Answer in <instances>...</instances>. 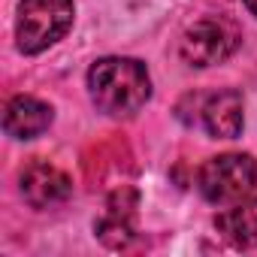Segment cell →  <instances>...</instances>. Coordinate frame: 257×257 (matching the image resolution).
Here are the masks:
<instances>
[{"mask_svg":"<svg viewBox=\"0 0 257 257\" xmlns=\"http://www.w3.org/2000/svg\"><path fill=\"white\" fill-rule=\"evenodd\" d=\"M88 91L100 112L112 118H127L149 103L152 76L137 58H100L88 70Z\"/></svg>","mask_w":257,"mask_h":257,"instance_id":"1","label":"cell"},{"mask_svg":"<svg viewBox=\"0 0 257 257\" xmlns=\"http://www.w3.org/2000/svg\"><path fill=\"white\" fill-rule=\"evenodd\" d=\"M73 28V0H22L16 40L25 55H40Z\"/></svg>","mask_w":257,"mask_h":257,"instance_id":"2","label":"cell"},{"mask_svg":"<svg viewBox=\"0 0 257 257\" xmlns=\"http://www.w3.org/2000/svg\"><path fill=\"white\" fill-rule=\"evenodd\" d=\"M254 185H257V161L242 152H227V155L209 158L197 176L200 194L215 206L245 200L254 191Z\"/></svg>","mask_w":257,"mask_h":257,"instance_id":"3","label":"cell"},{"mask_svg":"<svg viewBox=\"0 0 257 257\" xmlns=\"http://www.w3.org/2000/svg\"><path fill=\"white\" fill-rule=\"evenodd\" d=\"M239 40H242L239 37V28L230 19L209 16V19L194 22L185 31L179 52H182L185 64H191V67H212V64L227 61L236 52Z\"/></svg>","mask_w":257,"mask_h":257,"instance_id":"4","label":"cell"},{"mask_svg":"<svg viewBox=\"0 0 257 257\" xmlns=\"http://www.w3.org/2000/svg\"><path fill=\"white\" fill-rule=\"evenodd\" d=\"M19 188H22L25 203L34 209H55L67 203L73 194L70 176L49 161H31L19 176Z\"/></svg>","mask_w":257,"mask_h":257,"instance_id":"5","label":"cell"},{"mask_svg":"<svg viewBox=\"0 0 257 257\" xmlns=\"http://www.w3.org/2000/svg\"><path fill=\"white\" fill-rule=\"evenodd\" d=\"M55 112L49 103L37 100V97H13L7 103V112H4V131L13 137V140H34L40 134L49 131Z\"/></svg>","mask_w":257,"mask_h":257,"instance_id":"6","label":"cell"},{"mask_svg":"<svg viewBox=\"0 0 257 257\" xmlns=\"http://www.w3.org/2000/svg\"><path fill=\"white\" fill-rule=\"evenodd\" d=\"M134 215H137V194L134 191H118L106 203V215L97 224V236L109 248H127L137 236L134 230Z\"/></svg>","mask_w":257,"mask_h":257,"instance_id":"7","label":"cell"},{"mask_svg":"<svg viewBox=\"0 0 257 257\" xmlns=\"http://www.w3.org/2000/svg\"><path fill=\"white\" fill-rule=\"evenodd\" d=\"M242 94L227 88L203 103V124L215 140H236L242 134Z\"/></svg>","mask_w":257,"mask_h":257,"instance_id":"8","label":"cell"},{"mask_svg":"<svg viewBox=\"0 0 257 257\" xmlns=\"http://www.w3.org/2000/svg\"><path fill=\"white\" fill-rule=\"evenodd\" d=\"M215 227L236 248H257V197L239 200L233 209H224L215 218Z\"/></svg>","mask_w":257,"mask_h":257,"instance_id":"9","label":"cell"},{"mask_svg":"<svg viewBox=\"0 0 257 257\" xmlns=\"http://www.w3.org/2000/svg\"><path fill=\"white\" fill-rule=\"evenodd\" d=\"M245 7L251 10V16H257V0H245Z\"/></svg>","mask_w":257,"mask_h":257,"instance_id":"10","label":"cell"}]
</instances>
